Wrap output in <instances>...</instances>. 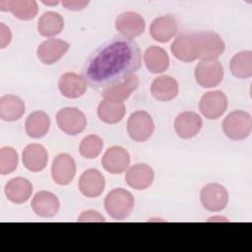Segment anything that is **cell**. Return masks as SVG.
Listing matches in <instances>:
<instances>
[{
	"label": "cell",
	"mask_w": 252,
	"mask_h": 252,
	"mask_svg": "<svg viewBox=\"0 0 252 252\" xmlns=\"http://www.w3.org/2000/svg\"><path fill=\"white\" fill-rule=\"evenodd\" d=\"M140 67L141 51L136 41L125 36H115L90 56L83 76L91 88L103 91L135 75Z\"/></svg>",
	"instance_id": "1"
},
{
	"label": "cell",
	"mask_w": 252,
	"mask_h": 252,
	"mask_svg": "<svg viewBox=\"0 0 252 252\" xmlns=\"http://www.w3.org/2000/svg\"><path fill=\"white\" fill-rule=\"evenodd\" d=\"M135 200L133 195L126 189L115 188L104 199L106 213L114 220H125L133 211Z\"/></svg>",
	"instance_id": "2"
},
{
	"label": "cell",
	"mask_w": 252,
	"mask_h": 252,
	"mask_svg": "<svg viewBox=\"0 0 252 252\" xmlns=\"http://www.w3.org/2000/svg\"><path fill=\"white\" fill-rule=\"evenodd\" d=\"M222 130L225 136L231 140H244L251 134L252 118L244 110H234L223 119Z\"/></svg>",
	"instance_id": "3"
},
{
	"label": "cell",
	"mask_w": 252,
	"mask_h": 252,
	"mask_svg": "<svg viewBox=\"0 0 252 252\" xmlns=\"http://www.w3.org/2000/svg\"><path fill=\"white\" fill-rule=\"evenodd\" d=\"M197 56L200 60H214L224 51L225 44L222 38L215 32H194Z\"/></svg>",
	"instance_id": "4"
},
{
	"label": "cell",
	"mask_w": 252,
	"mask_h": 252,
	"mask_svg": "<svg viewBox=\"0 0 252 252\" xmlns=\"http://www.w3.org/2000/svg\"><path fill=\"white\" fill-rule=\"evenodd\" d=\"M194 77L197 84L202 88H215L222 81L223 67L217 59L201 60L195 67Z\"/></svg>",
	"instance_id": "5"
},
{
	"label": "cell",
	"mask_w": 252,
	"mask_h": 252,
	"mask_svg": "<svg viewBox=\"0 0 252 252\" xmlns=\"http://www.w3.org/2000/svg\"><path fill=\"white\" fill-rule=\"evenodd\" d=\"M155 130L152 116L145 110L133 112L127 121V132L135 142H145L149 140Z\"/></svg>",
	"instance_id": "6"
},
{
	"label": "cell",
	"mask_w": 252,
	"mask_h": 252,
	"mask_svg": "<svg viewBox=\"0 0 252 252\" xmlns=\"http://www.w3.org/2000/svg\"><path fill=\"white\" fill-rule=\"evenodd\" d=\"M56 123L59 129L65 134L76 136L85 130L87 118L77 107H64L57 112Z\"/></svg>",
	"instance_id": "7"
},
{
	"label": "cell",
	"mask_w": 252,
	"mask_h": 252,
	"mask_svg": "<svg viewBox=\"0 0 252 252\" xmlns=\"http://www.w3.org/2000/svg\"><path fill=\"white\" fill-rule=\"evenodd\" d=\"M228 192L224 186L211 182L206 184L200 193V201L204 209L209 212H220L228 203Z\"/></svg>",
	"instance_id": "8"
},
{
	"label": "cell",
	"mask_w": 252,
	"mask_h": 252,
	"mask_svg": "<svg viewBox=\"0 0 252 252\" xmlns=\"http://www.w3.org/2000/svg\"><path fill=\"white\" fill-rule=\"evenodd\" d=\"M227 103V97L223 92L211 91L202 95L199 109L207 119L216 120L225 112Z\"/></svg>",
	"instance_id": "9"
},
{
	"label": "cell",
	"mask_w": 252,
	"mask_h": 252,
	"mask_svg": "<svg viewBox=\"0 0 252 252\" xmlns=\"http://www.w3.org/2000/svg\"><path fill=\"white\" fill-rule=\"evenodd\" d=\"M76 174V162L68 154L57 155L51 164V177L58 185H68Z\"/></svg>",
	"instance_id": "10"
},
{
	"label": "cell",
	"mask_w": 252,
	"mask_h": 252,
	"mask_svg": "<svg viewBox=\"0 0 252 252\" xmlns=\"http://www.w3.org/2000/svg\"><path fill=\"white\" fill-rule=\"evenodd\" d=\"M146 28L144 18L136 12H124L115 19V29L125 37L134 38L141 35Z\"/></svg>",
	"instance_id": "11"
},
{
	"label": "cell",
	"mask_w": 252,
	"mask_h": 252,
	"mask_svg": "<svg viewBox=\"0 0 252 252\" xmlns=\"http://www.w3.org/2000/svg\"><path fill=\"white\" fill-rule=\"evenodd\" d=\"M101 164L107 172L120 174L124 172L130 164L129 153L120 146L110 147L102 156Z\"/></svg>",
	"instance_id": "12"
},
{
	"label": "cell",
	"mask_w": 252,
	"mask_h": 252,
	"mask_svg": "<svg viewBox=\"0 0 252 252\" xmlns=\"http://www.w3.org/2000/svg\"><path fill=\"white\" fill-rule=\"evenodd\" d=\"M78 186L80 192L84 196L88 198H96L104 190L105 179L99 170L90 168L82 173Z\"/></svg>",
	"instance_id": "13"
},
{
	"label": "cell",
	"mask_w": 252,
	"mask_h": 252,
	"mask_svg": "<svg viewBox=\"0 0 252 252\" xmlns=\"http://www.w3.org/2000/svg\"><path fill=\"white\" fill-rule=\"evenodd\" d=\"M69 49V43L60 38L46 39L39 44L36 50L38 59L46 65L56 63Z\"/></svg>",
	"instance_id": "14"
},
{
	"label": "cell",
	"mask_w": 252,
	"mask_h": 252,
	"mask_svg": "<svg viewBox=\"0 0 252 252\" xmlns=\"http://www.w3.org/2000/svg\"><path fill=\"white\" fill-rule=\"evenodd\" d=\"M202 124L203 121L199 114L192 111H183L175 118L174 130L181 139H191L200 132Z\"/></svg>",
	"instance_id": "15"
},
{
	"label": "cell",
	"mask_w": 252,
	"mask_h": 252,
	"mask_svg": "<svg viewBox=\"0 0 252 252\" xmlns=\"http://www.w3.org/2000/svg\"><path fill=\"white\" fill-rule=\"evenodd\" d=\"M155 178L153 168L146 163H136L129 167L125 174L126 183L135 190L149 188Z\"/></svg>",
	"instance_id": "16"
},
{
	"label": "cell",
	"mask_w": 252,
	"mask_h": 252,
	"mask_svg": "<svg viewBox=\"0 0 252 252\" xmlns=\"http://www.w3.org/2000/svg\"><path fill=\"white\" fill-rule=\"evenodd\" d=\"M88 83L83 75L67 72L61 75L58 81V89L62 95L68 98L82 96L87 91Z\"/></svg>",
	"instance_id": "17"
},
{
	"label": "cell",
	"mask_w": 252,
	"mask_h": 252,
	"mask_svg": "<svg viewBox=\"0 0 252 252\" xmlns=\"http://www.w3.org/2000/svg\"><path fill=\"white\" fill-rule=\"evenodd\" d=\"M170 50L173 56L182 62H192L198 59L194 32L179 34L171 43Z\"/></svg>",
	"instance_id": "18"
},
{
	"label": "cell",
	"mask_w": 252,
	"mask_h": 252,
	"mask_svg": "<svg viewBox=\"0 0 252 252\" xmlns=\"http://www.w3.org/2000/svg\"><path fill=\"white\" fill-rule=\"evenodd\" d=\"M31 207L41 218H52L59 211L60 203L57 196L49 191H38L32 198Z\"/></svg>",
	"instance_id": "19"
},
{
	"label": "cell",
	"mask_w": 252,
	"mask_h": 252,
	"mask_svg": "<svg viewBox=\"0 0 252 252\" xmlns=\"http://www.w3.org/2000/svg\"><path fill=\"white\" fill-rule=\"evenodd\" d=\"M176 20L170 15L156 18L150 26V34L158 42H167L177 33Z\"/></svg>",
	"instance_id": "20"
},
{
	"label": "cell",
	"mask_w": 252,
	"mask_h": 252,
	"mask_svg": "<svg viewBox=\"0 0 252 252\" xmlns=\"http://www.w3.org/2000/svg\"><path fill=\"white\" fill-rule=\"evenodd\" d=\"M22 159L28 170L39 172L47 165L48 154L43 146L39 144H30L24 149Z\"/></svg>",
	"instance_id": "21"
},
{
	"label": "cell",
	"mask_w": 252,
	"mask_h": 252,
	"mask_svg": "<svg viewBox=\"0 0 252 252\" xmlns=\"http://www.w3.org/2000/svg\"><path fill=\"white\" fill-rule=\"evenodd\" d=\"M0 10L11 12L19 20L30 21L36 16L38 6L34 0H1Z\"/></svg>",
	"instance_id": "22"
},
{
	"label": "cell",
	"mask_w": 252,
	"mask_h": 252,
	"mask_svg": "<svg viewBox=\"0 0 252 252\" xmlns=\"http://www.w3.org/2000/svg\"><path fill=\"white\" fill-rule=\"evenodd\" d=\"M139 87V79L136 75H132L123 81L108 87L107 89L103 90L101 95L103 99L115 101V102H123L133 92L137 90Z\"/></svg>",
	"instance_id": "23"
},
{
	"label": "cell",
	"mask_w": 252,
	"mask_h": 252,
	"mask_svg": "<svg viewBox=\"0 0 252 252\" xmlns=\"http://www.w3.org/2000/svg\"><path fill=\"white\" fill-rule=\"evenodd\" d=\"M179 92L177 81L167 75H161L154 79L151 85L152 95L159 101H169L176 97Z\"/></svg>",
	"instance_id": "24"
},
{
	"label": "cell",
	"mask_w": 252,
	"mask_h": 252,
	"mask_svg": "<svg viewBox=\"0 0 252 252\" xmlns=\"http://www.w3.org/2000/svg\"><path fill=\"white\" fill-rule=\"evenodd\" d=\"M4 192L9 201L15 204H23L32 196V184L27 178L15 177L6 183Z\"/></svg>",
	"instance_id": "25"
},
{
	"label": "cell",
	"mask_w": 252,
	"mask_h": 252,
	"mask_svg": "<svg viewBox=\"0 0 252 252\" xmlns=\"http://www.w3.org/2000/svg\"><path fill=\"white\" fill-rule=\"evenodd\" d=\"M25 102L15 94H5L0 98V117L2 120L12 122L19 120L25 113Z\"/></svg>",
	"instance_id": "26"
},
{
	"label": "cell",
	"mask_w": 252,
	"mask_h": 252,
	"mask_svg": "<svg viewBox=\"0 0 252 252\" xmlns=\"http://www.w3.org/2000/svg\"><path fill=\"white\" fill-rule=\"evenodd\" d=\"M50 127V118L46 112L36 110L32 112L25 124L26 133L32 139H39L44 137Z\"/></svg>",
	"instance_id": "27"
},
{
	"label": "cell",
	"mask_w": 252,
	"mask_h": 252,
	"mask_svg": "<svg viewBox=\"0 0 252 252\" xmlns=\"http://www.w3.org/2000/svg\"><path fill=\"white\" fill-rule=\"evenodd\" d=\"M144 61L147 69L154 74H160L167 70L169 66V57L164 49L153 45L145 51Z\"/></svg>",
	"instance_id": "28"
},
{
	"label": "cell",
	"mask_w": 252,
	"mask_h": 252,
	"mask_svg": "<svg viewBox=\"0 0 252 252\" xmlns=\"http://www.w3.org/2000/svg\"><path fill=\"white\" fill-rule=\"evenodd\" d=\"M64 28L63 17L53 11L43 13L37 21V31L44 37H51L59 34Z\"/></svg>",
	"instance_id": "29"
},
{
	"label": "cell",
	"mask_w": 252,
	"mask_h": 252,
	"mask_svg": "<svg viewBox=\"0 0 252 252\" xmlns=\"http://www.w3.org/2000/svg\"><path fill=\"white\" fill-rule=\"evenodd\" d=\"M126 112V108L123 102H115L107 99H103L97 106L98 118L107 124H115L120 122Z\"/></svg>",
	"instance_id": "30"
},
{
	"label": "cell",
	"mask_w": 252,
	"mask_h": 252,
	"mask_svg": "<svg viewBox=\"0 0 252 252\" xmlns=\"http://www.w3.org/2000/svg\"><path fill=\"white\" fill-rule=\"evenodd\" d=\"M231 74L238 79H248L252 76V51L244 50L236 53L230 59Z\"/></svg>",
	"instance_id": "31"
},
{
	"label": "cell",
	"mask_w": 252,
	"mask_h": 252,
	"mask_svg": "<svg viewBox=\"0 0 252 252\" xmlns=\"http://www.w3.org/2000/svg\"><path fill=\"white\" fill-rule=\"evenodd\" d=\"M103 148L102 139L94 134L86 136L80 143L79 152L81 156L87 159H94L97 158Z\"/></svg>",
	"instance_id": "32"
},
{
	"label": "cell",
	"mask_w": 252,
	"mask_h": 252,
	"mask_svg": "<svg viewBox=\"0 0 252 252\" xmlns=\"http://www.w3.org/2000/svg\"><path fill=\"white\" fill-rule=\"evenodd\" d=\"M18 153L12 147H3L0 150V173L7 175L15 171L18 167Z\"/></svg>",
	"instance_id": "33"
},
{
	"label": "cell",
	"mask_w": 252,
	"mask_h": 252,
	"mask_svg": "<svg viewBox=\"0 0 252 252\" xmlns=\"http://www.w3.org/2000/svg\"><path fill=\"white\" fill-rule=\"evenodd\" d=\"M78 221H80V222H83V221H105V219L98 212L93 211V210H88V211H84L78 217Z\"/></svg>",
	"instance_id": "34"
},
{
	"label": "cell",
	"mask_w": 252,
	"mask_h": 252,
	"mask_svg": "<svg viewBox=\"0 0 252 252\" xmlns=\"http://www.w3.org/2000/svg\"><path fill=\"white\" fill-rule=\"evenodd\" d=\"M61 3L67 10L80 11L85 9L88 6L89 1L88 0H64Z\"/></svg>",
	"instance_id": "35"
},
{
	"label": "cell",
	"mask_w": 252,
	"mask_h": 252,
	"mask_svg": "<svg viewBox=\"0 0 252 252\" xmlns=\"http://www.w3.org/2000/svg\"><path fill=\"white\" fill-rule=\"evenodd\" d=\"M12 40V32L11 30L4 25L0 24V48H5L10 44Z\"/></svg>",
	"instance_id": "36"
},
{
	"label": "cell",
	"mask_w": 252,
	"mask_h": 252,
	"mask_svg": "<svg viewBox=\"0 0 252 252\" xmlns=\"http://www.w3.org/2000/svg\"><path fill=\"white\" fill-rule=\"evenodd\" d=\"M208 221H228V220L224 217H212L208 220Z\"/></svg>",
	"instance_id": "37"
},
{
	"label": "cell",
	"mask_w": 252,
	"mask_h": 252,
	"mask_svg": "<svg viewBox=\"0 0 252 252\" xmlns=\"http://www.w3.org/2000/svg\"><path fill=\"white\" fill-rule=\"evenodd\" d=\"M42 4L44 5H47V6H55V5H58L59 4V1L58 0H53V1H41Z\"/></svg>",
	"instance_id": "38"
}]
</instances>
